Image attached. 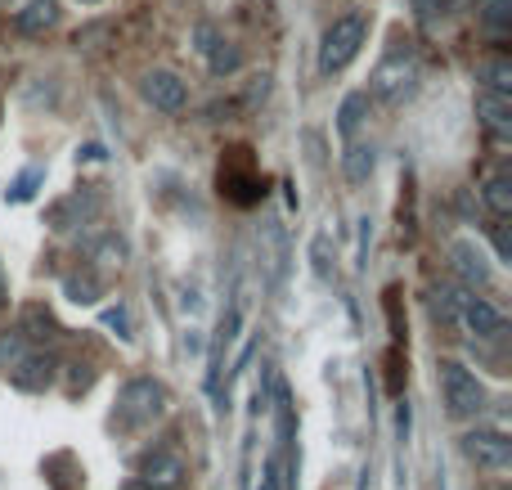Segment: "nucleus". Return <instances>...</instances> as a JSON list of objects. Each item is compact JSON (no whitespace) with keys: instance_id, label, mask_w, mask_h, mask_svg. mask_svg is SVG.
Here are the masks:
<instances>
[{"instance_id":"1","label":"nucleus","mask_w":512,"mask_h":490,"mask_svg":"<svg viewBox=\"0 0 512 490\" xmlns=\"http://www.w3.org/2000/svg\"><path fill=\"white\" fill-rule=\"evenodd\" d=\"M162 410H167V392H162V383H153V378H131V383L117 392L113 423L126 428V432H135V428H149L153 419H162Z\"/></svg>"},{"instance_id":"2","label":"nucleus","mask_w":512,"mask_h":490,"mask_svg":"<svg viewBox=\"0 0 512 490\" xmlns=\"http://www.w3.org/2000/svg\"><path fill=\"white\" fill-rule=\"evenodd\" d=\"M414 86H418V59H414V50H409V45L396 41L387 50V59L373 68L369 90L382 99V104H400V99L414 95Z\"/></svg>"},{"instance_id":"3","label":"nucleus","mask_w":512,"mask_h":490,"mask_svg":"<svg viewBox=\"0 0 512 490\" xmlns=\"http://www.w3.org/2000/svg\"><path fill=\"white\" fill-rule=\"evenodd\" d=\"M364 36H369V18L364 14H342V18H333V27L324 32V45H319V72H342L346 63L360 54V45H364Z\"/></svg>"},{"instance_id":"4","label":"nucleus","mask_w":512,"mask_h":490,"mask_svg":"<svg viewBox=\"0 0 512 490\" xmlns=\"http://www.w3.org/2000/svg\"><path fill=\"white\" fill-rule=\"evenodd\" d=\"M441 396L454 419H477V414L486 410V387H481L477 374H468L459 360H441Z\"/></svg>"},{"instance_id":"5","label":"nucleus","mask_w":512,"mask_h":490,"mask_svg":"<svg viewBox=\"0 0 512 490\" xmlns=\"http://www.w3.org/2000/svg\"><path fill=\"white\" fill-rule=\"evenodd\" d=\"M140 95L149 99L153 108H162V113H180V108L189 104V86L176 77V72H144Z\"/></svg>"},{"instance_id":"6","label":"nucleus","mask_w":512,"mask_h":490,"mask_svg":"<svg viewBox=\"0 0 512 490\" xmlns=\"http://www.w3.org/2000/svg\"><path fill=\"white\" fill-rule=\"evenodd\" d=\"M463 455L481 468H508L512 464V441L504 432H468L463 437Z\"/></svg>"},{"instance_id":"7","label":"nucleus","mask_w":512,"mask_h":490,"mask_svg":"<svg viewBox=\"0 0 512 490\" xmlns=\"http://www.w3.org/2000/svg\"><path fill=\"white\" fill-rule=\"evenodd\" d=\"M140 477L149 490H176L185 482V459H180L176 450H149L140 464Z\"/></svg>"},{"instance_id":"8","label":"nucleus","mask_w":512,"mask_h":490,"mask_svg":"<svg viewBox=\"0 0 512 490\" xmlns=\"http://www.w3.org/2000/svg\"><path fill=\"white\" fill-rule=\"evenodd\" d=\"M221 194L230 198V203L239 207H252L261 203V176L252 171V162H243V167H234V162H221Z\"/></svg>"},{"instance_id":"9","label":"nucleus","mask_w":512,"mask_h":490,"mask_svg":"<svg viewBox=\"0 0 512 490\" xmlns=\"http://www.w3.org/2000/svg\"><path fill=\"white\" fill-rule=\"evenodd\" d=\"M9 383H14L18 392H45V387L54 383V356L50 351H27V356L9 369Z\"/></svg>"},{"instance_id":"10","label":"nucleus","mask_w":512,"mask_h":490,"mask_svg":"<svg viewBox=\"0 0 512 490\" xmlns=\"http://www.w3.org/2000/svg\"><path fill=\"white\" fill-rule=\"evenodd\" d=\"M459 315H463V324H468L477 338H486V342H495V338H504V315H499V306H490L486 297H468L463 293V302H459Z\"/></svg>"},{"instance_id":"11","label":"nucleus","mask_w":512,"mask_h":490,"mask_svg":"<svg viewBox=\"0 0 512 490\" xmlns=\"http://www.w3.org/2000/svg\"><path fill=\"white\" fill-rule=\"evenodd\" d=\"M477 117L495 140H508L512 135V95H490V90H477Z\"/></svg>"},{"instance_id":"12","label":"nucleus","mask_w":512,"mask_h":490,"mask_svg":"<svg viewBox=\"0 0 512 490\" xmlns=\"http://www.w3.org/2000/svg\"><path fill=\"white\" fill-rule=\"evenodd\" d=\"M261 261L270 266V284H279L283 266H288V239H283V225L279 221H265L261 225Z\"/></svg>"},{"instance_id":"13","label":"nucleus","mask_w":512,"mask_h":490,"mask_svg":"<svg viewBox=\"0 0 512 490\" xmlns=\"http://www.w3.org/2000/svg\"><path fill=\"white\" fill-rule=\"evenodd\" d=\"M450 257H454V266H459V275L468 279V284H477V288H486V284H490V266H486V257H481L477 243L459 239V243L450 248Z\"/></svg>"},{"instance_id":"14","label":"nucleus","mask_w":512,"mask_h":490,"mask_svg":"<svg viewBox=\"0 0 512 490\" xmlns=\"http://www.w3.org/2000/svg\"><path fill=\"white\" fill-rule=\"evenodd\" d=\"M90 212H99V198H95V194H72L68 203H54V207H50V225L63 234V230H72V225L86 221Z\"/></svg>"},{"instance_id":"15","label":"nucleus","mask_w":512,"mask_h":490,"mask_svg":"<svg viewBox=\"0 0 512 490\" xmlns=\"http://www.w3.org/2000/svg\"><path fill=\"white\" fill-rule=\"evenodd\" d=\"M54 23H59V5H54V0H32V5H23L14 18V27L23 36H41V32H50Z\"/></svg>"},{"instance_id":"16","label":"nucleus","mask_w":512,"mask_h":490,"mask_svg":"<svg viewBox=\"0 0 512 490\" xmlns=\"http://www.w3.org/2000/svg\"><path fill=\"white\" fill-rule=\"evenodd\" d=\"M477 23L490 32V41L504 45L512 27V0H477Z\"/></svg>"},{"instance_id":"17","label":"nucleus","mask_w":512,"mask_h":490,"mask_svg":"<svg viewBox=\"0 0 512 490\" xmlns=\"http://www.w3.org/2000/svg\"><path fill=\"white\" fill-rule=\"evenodd\" d=\"M477 81L490 95H512V59L508 54H490V59L477 63Z\"/></svg>"},{"instance_id":"18","label":"nucleus","mask_w":512,"mask_h":490,"mask_svg":"<svg viewBox=\"0 0 512 490\" xmlns=\"http://www.w3.org/2000/svg\"><path fill=\"white\" fill-rule=\"evenodd\" d=\"M18 333H23L27 342H54V338H59V324H54V315L45 311V306H27Z\"/></svg>"},{"instance_id":"19","label":"nucleus","mask_w":512,"mask_h":490,"mask_svg":"<svg viewBox=\"0 0 512 490\" xmlns=\"http://www.w3.org/2000/svg\"><path fill=\"white\" fill-rule=\"evenodd\" d=\"M364 113H369V95H364V90L346 95V99H342V108H337V135H342V140H351V135L360 131Z\"/></svg>"},{"instance_id":"20","label":"nucleus","mask_w":512,"mask_h":490,"mask_svg":"<svg viewBox=\"0 0 512 490\" xmlns=\"http://www.w3.org/2000/svg\"><path fill=\"white\" fill-rule=\"evenodd\" d=\"M481 203H486L490 212L499 216V221L512 212V180L504 176V171H499V176H490L486 185H481Z\"/></svg>"},{"instance_id":"21","label":"nucleus","mask_w":512,"mask_h":490,"mask_svg":"<svg viewBox=\"0 0 512 490\" xmlns=\"http://www.w3.org/2000/svg\"><path fill=\"white\" fill-rule=\"evenodd\" d=\"M63 297L68 302H77V306H95L99 302V279L90 275H81V270H72V275H63Z\"/></svg>"},{"instance_id":"22","label":"nucleus","mask_w":512,"mask_h":490,"mask_svg":"<svg viewBox=\"0 0 512 490\" xmlns=\"http://www.w3.org/2000/svg\"><path fill=\"white\" fill-rule=\"evenodd\" d=\"M342 171H346V180H351V185H364V180L373 176V149H369V144H351V149H346V158H342Z\"/></svg>"},{"instance_id":"23","label":"nucleus","mask_w":512,"mask_h":490,"mask_svg":"<svg viewBox=\"0 0 512 490\" xmlns=\"http://www.w3.org/2000/svg\"><path fill=\"white\" fill-rule=\"evenodd\" d=\"M207 63H212L216 77H230V72L243 68V54H239V45H230V41L221 36V41H216V50L207 54Z\"/></svg>"},{"instance_id":"24","label":"nucleus","mask_w":512,"mask_h":490,"mask_svg":"<svg viewBox=\"0 0 512 490\" xmlns=\"http://www.w3.org/2000/svg\"><path fill=\"white\" fill-rule=\"evenodd\" d=\"M27 351H32V347H27V338H23L18 329H5V333H0V374H9V369H14L18 360L27 356Z\"/></svg>"},{"instance_id":"25","label":"nucleus","mask_w":512,"mask_h":490,"mask_svg":"<svg viewBox=\"0 0 512 490\" xmlns=\"http://www.w3.org/2000/svg\"><path fill=\"white\" fill-rule=\"evenodd\" d=\"M36 185H45V167H27L23 176L5 189V203H27V198H36Z\"/></svg>"},{"instance_id":"26","label":"nucleus","mask_w":512,"mask_h":490,"mask_svg":"<svg viewBox=\"0 0 512 490\" xmlns=\"http://www.w3.org/2000/svg\"><path fill=\"white\" fill-rule=\"evenodd\" d=\"M90 257L95 261H104V266H122V257H126V243L117 239V234H104L99 243H90Z\"/></svg>"},{"instance_id":"27","label":"nucleus","mask_w":512,"mask_h":490,"mask_svg":"<svg viewBox=\"0 0 512 490\" xmlns=\"http://www.w3.org/2000/svg\"><path fill=\"white\" fill-rule=\"evenodd\" d=\"M459 302H463V293H459V288H436V297H432L436 315H441L445 324H450V320H459Z\"/></svg>"},{"instance_id":"28","label":"nucleus","mask_w":512,"mask_h":490,"mask_svg":"<svg viewBox=\"0 0 512 490\" xmlns=\"http://www.w3.org/2000/svg\"><path fill=\"white\" fill-rule=\"evenodd\" d=\"M414 18H418V27H423V32H432V27L441 23V18H450V14H445L441 0H414Z\"/></svg>"},{"instance_id":"29","label":"nucleus","mask_w":512,"mask_h":490,"mask_svg":"<svg viewBox=\"0 0 512 490\" xmlns=\"http://www.w3.org/2000/svg\"><path fill=\"white\" fill-rule=\"evenodd\" d=\"M104 329H113L122 342H131V311H126V306H108V311H104Z\"/></svg>"},{"instance_id":"30","label":"nucleus","mask_w":512,"mask_h":490,"mask_svg":"<svg viewBox=\"0 0 512 490\" xmlns=\"http://www.w3.org/2000/svg\"><path fill=\"white\" fill-rule=\"evenodd\" d=\"M194 41H198V45H194L198 54H212V50H216V41H221V36H216V27L198 23V27H194Z\"/></svg>"},{"instance_id":"31","label":"nucleus","mask_w":512,"mask_h":490,"mask_svg":"<svg viewBox=\"0 0 512 490\" xmlns=\"http://www.w3.org/2000/svg\"><path fill=\"white\" fill-rule=\"evenodd\" d=\"M310 257H315V275H319V279H328V239H324V234H319V239H315V248H310Z\"/></svg>"},{"instance_id":"32","label":"nucleus","mask_w":512,"mask_h":490,"mask_svg":"<svg viewBox=\"0 0 512 490\" xmlns=\"http://www.w3.org/2000/svg\"><path fill=\"white\" fill-rule=\"evenodd\" d=\"M72 374H68V383H72V392H86L90 383H95V374H90V365H68Z\"/></svg>"},{"instance_id":"33","label":"nucleus","mask_w":512,"mask_h":490,"mask_svg":"<svg viewBox=\"0 0 512 490\" xmlns=\"http://www.w3.org/2000/svg\"><path fill=\"white\" fill-rule=\"evenodd\" d=\"M108 36V27L104 23H95V27H81L77 32V45H86V50H95V41H104Z\"/></svg>"},{"instance_id":"34","label":"nucleus","mask_w":512,"mask_h":490,"mask_svg":"<svg viewBox=\"0 0 512 490\" xmlns=\"http://www.w3.org/2000/svg\"><path fill=\"white\" fill-rule=\"evenodd\" d=\"M495 252H499V261H512V239H508V225H495Z\"/></svg>"},{"instance_id":"35","label":"nucleus","mask_w":512,"mask_h":490,"mask_svg":"<svg viewBox=\"0 0 512 490\" xmlns=\"http://www.w3.org/2000/svg\"><path fill=\"white\" fill-rule=\"evenodd\" d=\"M261 490H279V459H265V477H261Z\"/></svg>"},{"instance_id":"36","label":"nucleus","mask_w":512,"mask_h":490,"mask_svg":"<svg viewBox=\"0 0 512 490\" xmlns=\"http://www.w3.org/2000/svg\"><path fill=\"white\" fill-rule=\"evenodd\" d=\"M396 428H400V441H405V437H409V405H405V401H400V414H396Z\"/></svg>"},{"instance_id":"37","label":"nucleus","mask_w":512,"mask_h":490,"mask_svg":"<svg viewBox=\"0 0 512 490\" xmlns=\"http://www.w3.org/2000/svg\"><path fill=\"white\" fill-rule=\"evenodd\" d=\"M77 158H86V162H99V158H104V149H99V144H86V149H81Z\"/></svg>"},{"instance_id":"38","label":"nucleus","mask_w":512,"mask_h":490,"mask_svg":"<svg viewBox=\"0 0 512 490\" xmlns=\"http://www.w3.org/2000/svg\"><path fill=\"white\" fill-rule=\"evenodd\" d=\"M86 5H95V0H86Z\"/></svg>"},{"instance_id":"39","label":"nucleus","mask_w":512,"mask_h":490,"mask_svg":"<svg viewBox=\"0 0 512 490\" xmlns=\"http://www.w3.org/2000/svg\"><path fill=\"white\" fill-rule=\"evenodd\" d=\"M0 293H5V288H0Z\"/></svg>"}]
</instances>
